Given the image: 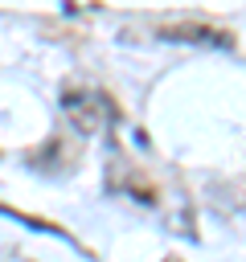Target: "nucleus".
Returning a JSON list of instances; mask_svg holds the SVG:
<instances>
[{"mask_svg": "<svg viewBox=\"0 0 246 262\" xmlns=\"http://www.w3.org/2000/svg\"><path fill=\"white\" fill-rule=\"evenodd\" d=\"M61 115H66V123H70L74 131L94 135V131L107 123V102H102L98 94H90V90H66Z\"/></svg>", "mask_w": 246, "mask_h": 262, "instance_id": "obj_1", "label": "nucleus"}]
</instances>
